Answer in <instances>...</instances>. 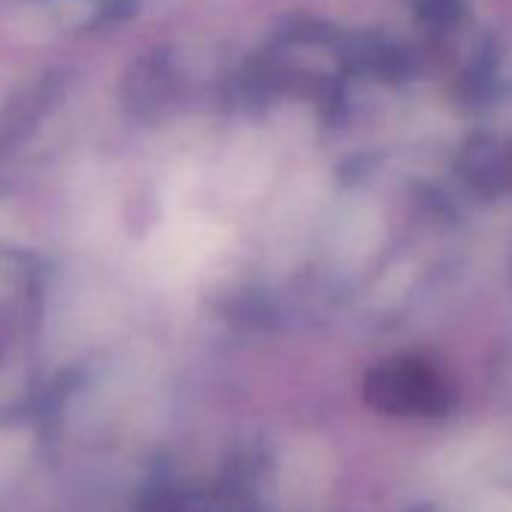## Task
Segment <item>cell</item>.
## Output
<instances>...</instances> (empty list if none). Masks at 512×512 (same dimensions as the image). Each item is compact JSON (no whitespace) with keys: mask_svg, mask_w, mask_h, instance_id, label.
<instances>
[{"mask_svg":"<svg viewBox=\"0 0 512 512\" xmlns=\"http://www.w3.org/2000/svg\"><path fill=\"white\" fill-rule=\"evenodd\" d=\"M368 395L377 407L392 413H440L446 407V389L437 374L419 362H392L380 368Z\"/></svg>","mask_w":512,"mask_h":512,"instance_id":"6da1fadb","label":"cell"}]
</instances>
